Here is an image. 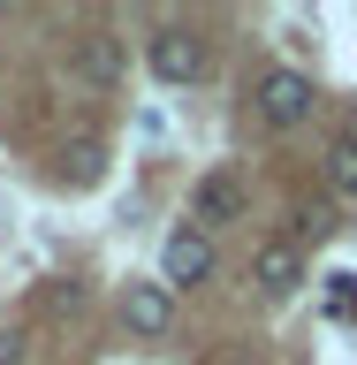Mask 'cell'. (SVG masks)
<instances>
[{
    "mask_svg": "<svg viewBox=\"0 0 357 365\" xmlns=\"http://www.w3.org/2000/svg\"><path fill=\"white\" fill-rule=\"evenodd\" d=\"M312 76H296V68H267L259 76V114H267L274 130H296V122H312Z\"/></svg>",
    "mask_w": 357,
    "mask_h": 365,
    "instance_id": "cell-1",
    "label": "cell"
},
{
    "mask_svg": "<svg viewBox=\"0 0 357 365\" xmlns=\"http://www.w3.org/2000/svg\"><path fill=\"white\" fill-rule=\"evenodd\" d=\"M236 213H244V182L228 175V168L198 175V190H190V228H205V236H213V228H228Z\"/></svg>",
    "mask_w": 357,
    "mask_h": 365,
    "instance_id": "cell-3",
    "label": "cell"
},
{
    "mask_svg": "<svg viewBox=\"0 0 357 365\" xmlns=\"http://www.w3.org/2000/svg\"><path fill=\"white\" fill-rule=\"evenodd\" d=\"M99 168H107V153H99L91 137H76V153H68V175H76V182H99Z\"/></svg>",
    "mask_w": 357,
    "mask_h": 365,
    "instance_id": "cell-10",
    "label": "cell"
},
{
    "mask_svg": "<svg viewBox=\"0 0 357 365\" xmlns=\"http://www.w3.org/2000/svg\"><path fill=\"white\" fill-rule=\"evenodd\" d=\"M251 282H259L267 297H289L296 282H304V251L281 244V236H274V244H259V259H251Z\"/></svg>",
    "mask_w": 357,
    "mask_h": 365,
    "instance_id": "cell-6",
    "label": "cell"
},
{
    "mask_svg": "<svg viewBox=\"0 0 357 365\" xmlns=\"http://www.w3.org/2000/svg\"><path fill=\"white\" fill-rule=\"evenodd\" d=\"M68 68H76L91 91H114V84H122V46H114L107 31H84V38H76V53H68Z\"/></svg>",
    "mask_w": 357,
    "mask_h": 365,
    "instance_id": "cell-5",
    "label": "cell"
},
{
    "mask_svg": "<svg viewBox=\"0 0 357 365\" xmlns=\"http://www.w3.org/2000/svg\"><path fill=\"white\" fill-rule=\"evenodd\" d=\"M145 61H152L160 84H198L205 76V38H190V31H152V46H145Z\"/></svg>",
    "mask_w": 357,
    "mask_h": 365,
    "instance_id": "cell-2",
    "label": "cell"
},
{
    "mask_svg": "<svg viewBox=\"0 0 357 365\" xmlns=\"http://www.w3.org/2000/svg\"><path fill=\"white\" fill-rule=\"evenodd\" d=\"M327 190H335V198H357V137L350 130L327 145Z\"/></svg>",
    "mask_w": 357,
    "mask_h": 365,
    "instance_id": "cell-8",
    "label": "cell"
},
{
    "mask_svg": "<svg viewBox=\"0 0 357 365\" xmlns=\"http://www.w3.org/2000/svg\"><path fill=\"white\" fill-rule=\"evenodd\" d=\"M205 274H213V236H205V228H175L167 251H160V282L190 289V282H205Z\"/></svg>",
    "mask_w": 357,
    "mask_h": 365,
    "instance_id": "cell-4",
    "label": "cell"
},
{
    "mask_svg": "<svg viewBox=\"0 0 357 365\" xmlns=\"http://www.w3.org/2000/svg\"><path fill=\"white\" fill-rule=\"evenodd\" d=\"M122 319H130L137 335H167L175 304H167V289H160V282H130V289H122Z\"/></svg>",
    "mask_w": 357,
    "mask_h": 365,
    "instance_id": "cell-7",
    "label": "cell"
},
{
    "mask_svg": "<svg viewBox=\"0 0 357 365\" xmlns=\"http://www.w3.org/2000/svg\"><path fill=\"white\" fill-rule=\"evenodd\" d=\"M327 312H335L342 327L357 319V274H335V282H327Z\"/></svg>",
    "mask_w": 357,
    "mask_h": 365,
    "instance_id": "cell-9",
    "label": "cell"
}]
</instances>
